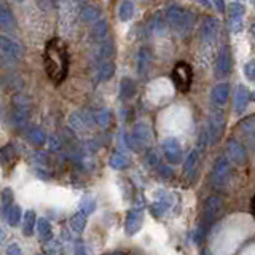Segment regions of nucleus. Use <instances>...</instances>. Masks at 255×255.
<instances>
[{
	"instance_id": "obj_8",
	"label": "nucleus",
	"mask_w": 255,
	"mask_h": 255,
	"mask_svg": "<svg viewBox=\"0 0 255 255\" xmlns=\"http://www.w3.org/2000/svg\"><path fill=\"white\" fill-rule=\"evenodd\" d=\"M161 148L164 152V156H166V160L169 164H179L182 160V145L181 142L174 137H168L163 140L161 144Z\"/></svg>"
},
{
	"instance_id": "obj_29",
	"label": "nucleus",
	"mask_w": 255,
	"mask_h": 255,
	"mask_svg": "<svg viewBox=\"0 0 255 255\" xmlns=\"http://www.w3.org/2000/svg\"><path fill=\"white\" fill-rule=\"evenodd\" d=\"M37 231H39V236L43 238V239H48L51 236V223L47 220V219H39L37 220Z\"/></svg>"
},
{
	"instance_id": "obj_30",
	"label": "nucleus",
	"mask_w": 255,
	"mask_h": 255,
	"mask_svg": "<svg viewBox=\"0 0 255 255\" xmlns=\"http://www.w3.org/2000/svg\"><path fill=\"white\" fill-rule=\"evenodd\" d=\"M115 75V65L114 63H102L101 69H99V80L107 81Z\"/></svg>"
},
{
	"instance_id": "obj_46",
	"label": "nucleus",
	"mask_w": 255,
	"mask_h": 255,
	"mask_svg": "<svg viewBox=\"0 0 255 255\" xmlns=\"http://www.w3.org/2000/svg\"><path fill=\"white\" fill-rule=\"evenodd\" d=\"M215 6L219 8L220 11H225V2H215Z\"/></svg>"
},
{
	"instance_id": "obj_23",
	"label": "nucleus",
	"mask_w": 255,
	"mask_h": 255,
	"mask_svg": "<svg viewBox=\"0 0 255 255\" xmlns=\"http://www.w3.org/2000/svg\"><path fill=\"white\" fill-rule=\"evenodd\" d=\"M107 21L106 19H99V21H96L94 24H93V29H91V35H93V39L96 40H102V39H106V35H107Z\"/></svg>"
},
{
	"instance_id": "obj_3",
	"label": "nucleus",
	"mask_w": 255,
	"mask_h": 255,
	"mask_svg": "<svg viewBox=\"0 0 255 255\" xmlns=\"http://www.w3.org/2000/svg\"><path fill=\"white\" fill-rule=\"evenodd\" d=\"M230 179H231L230 161L225 156H219L211 172V182L215 189H223V187L228 185Z\"/></svg>"
},
{
	"instance_id": "obj_15",
	"label": "nucleus",
	"mask_w": 255,
	"mask_h": 255,
	"mask_svg": "<svg viewBox=\"0 0 255 255\" xmlns=\"http://www.w3.org/2000/svg\"><path fill=\"white\" fill-rule=\"evenodd\" d=\"M252 101V94L246 86H239L236 89V96H235V112L236 114H243L246 107L249 106V102Z\"/></svg>"
},
{
	"instance_id": "obj_7",
	"label": "nucleus",
	"mask_w": 255,
	"mask_h": 255,
	"mask_svg": "<svg viewBox=\"0 0 255 255\" xmlns=\"http://www.w3.org/2000/svg\"><path fill=\"white\" fill-rule=\"evenodd\" d=\"M225 152H227V158L228 161H233L235 164H239V166H243L247 161V152H246V147L241 144V142H238L236 139H230L227 142V145H225Z\"/></svg>"
},
{
	"instance_id": "obj_21",
	"label": "nucleus",
	"mask_w": 255,
	"mask_h": 255,
	"mask_svg": "<svg viewBox=\"0 0 255 255\" xmlns=\"http://www.w3.org/2000/svg\"><path fill=\"white\" fill-rule=\"evenodd\" d=\"M85 225H86V215L78 211V212H75L72 215V219H70V228L75 231V233H83V230H85Z\"/></svg>"
},
{
	"instance_id": "obj_24",
	"label": "nucleus",
	"mask_w": 255,
	"mask_h": 255,
	"mask_svg": "<svg viewBox=\"0 0 255 255\" xmlns=\"http://www.w3.org/2000/svg\"><path fill=\"white\" fill-rule=\"evenodd\" d=\"M35 223H37V217L34 211H27L24 215V225H22V233L26 236H32L34 230H35Z\"/></svg>"
},
{
	"instance_id": "obj_14",
	"label": "nucleus",
	"mask_w": 255,
	"mask_h": 255,
	"mask_svg": "<svg viewBox=\"0 0 255 255\" xmlns=\"http://www.w3.org/2000/svg\"><path fill=\"white\" fill-rule=\"evenodd\" d=\"M69 123L75 131H86L89 126H93L94 118L91 115L88 117L85 114H80V112H73L69 118Z\"/></svg>"
},
{
	"instance_id": "obj_43",
	"label": "nucleus",
	"mask_w": 255,
	"mask_h": 255,
	"mask_svg": "<svg viewBox=\"0 0 255 255\" xmlns=\"http://www.w3.org/2000/svg\"><path fill=\"white\" fill-rule=\"evenodd\" d=\"M59 147H61V142H59L58 137H50V148L53 150V152H56V150H59Z\"/></svg>"
},
{
	"instance_id": "obj_25",
	"label": "nucleus",
	"mask_w": 255,
	"mask_h": 255,
	"mask_svg": "<svg viewBox=\"0 0 255 255\" xmlns=\"http://www.w3.org/2000/svg\"><path fill=\"white\" fill-rule=\"evenodd\" d=\"M136 93V85H134V81L131 78H123L122 80V85H120V94H122L123 99H129V97L134 96Z\"/></svg>"
},
{
	"instance_id": "obj_41",
	"label": "nucleus",
	"mask_w": 255,
	"mask_h": 255,
	"mask_svg": "<svg viewBox=\"0 0 255 255\" xmlns=\"http://www.w3.org/2000/svg\"><path fill=\"white\" fill-rule=\"evenodd\" d=\"M45 252H48V254H59V244L56 241H53V239H50V244L45 246Z\"/></svg>"
},
{
	"instance_id": "obj_26",
	"label": "nucleus",
	"mask_w": 255,
	"mask_h": 255,
	"mask_svg": "<svg viewBox=\"0 0 255 255\" xmlns=\"http://www.w3.org/2000/svg\"><path fill=\"white\" fill-rule=\"evenodd\" d=\"M13 201H14V196L10 189H5L2 191V209H0V215L6 217V214H8L10 207L13 206Z\"/></svg>"
},
{
	"instance_id": "obj_11",
	"label": "nucleus",
	"mask_w": 255,
	"mask_h": 255,
	"mask_svg": "<svg viewBox=\"0 0 255 255\" xmlns=\"http://www.w3.org/2000/svg\"><path fill=\"white\" fill-rule=\"evenodd\" d=\"M132 139L137 142L140 148H144L147 145H150V142L153 139V134H152V128H150L147 123H139L134 126V131H132Z\"/></svg>"
},
{
	"instance_id": "obj_36",
	"label": "nucleus",
	"mask_w": 255,
	"mask_h": 255,
	"mask_svg": "<svg viewBox=\"0 0 255 255\" xmlns=\"http://www.w3.org/2000/svg\"><path fill=\"white\" fill-rule=\"evenodd\" d=\"M93 118H94V123H97V125L102 126V128L109 126V123H110V114H109V110H99V112H96V114L93 115Z\"/></svg>"
},
{
	"instance_id": "obj_17",
	"label": "nucleus",
	"mask_w": 255,
	"mask_h": 255,
	"mask_svg": "<svg viewBox=\"0 0 255 255\" xmlns=\"http://www.w3.org/2000/svg\"><path fill=\"white\" fill-rule=\"evenodd\" d=\"M171 194H161V198L160 199H156L153 201V204H152V214L155 217H161L168 212V209L171 207Z\"/></svg>"
},
{
	"instance_id": "obj_28",
	"label": "nucleus",
	"mask_w": 255,
	"mask_h": 255,
	"mask_svg": "<svg viewBox=\"0 0 255 255\" xmlns=\"http://www.w3.org/2000/svg\"><path fill=\"white\" fill-rule=\"evenodd\" d=\"M198 163H199V155L196 152H191L189 156H187V161H185V166H184L185 174H193L194 169L198 168Z\"/></svg>"
},
{
	"instance_id": "obj_40",
	"label": "nucleus",
	"mask_w": 255,
	"mask_h": 255,
	"mask_svg": "<svg viewBox=\"0 0 255 255\" xmlns=\"http://www.w3.org/2000/svg\"><path fill=\"white\" fill-rule=\"evenodd\" d=\"M244 73H246V77L249 78L251 81H254V78H255V64H254V61L247 63L244 65Z\"/></svg>"
},
{
	"instance_id": "obj_27",
	"label": "nucleus",
	"mask_w": 255,
	"mask_h": 255,
	"mask_svg": "<svg viewBox=\"0 0 255 255\" xmlns=\"http://www.w3.org/2000/svg\"><path fill=\"white\" fill-rule=\"evenodd\" d=\"M134 14V3L132 2H122L118 6V16L122 21H129Z\"/></svg>"
},
{
	"instance_id": "obj_33",
	"label": "nucleus",
	"mask_w": 255,
	"mask_h": 255,
	"mask_svg": "<svg viewBox=\"0 0 255 255\" xmlns=\"http://www.w3.org/2000/svg\"><path fill=\"white\" fill-rule=\"evenodd\" d=\"M239 129H241V132L244 134V136H247L252 140L254 139V117L244 118L243 122L239 123Z\"/></svg>"
},
{
	"instance_id": "obj_4",
	"label": "nucleus",
	"mask_w": 255,
	"mask_h": 255,
	"mask_svg": "<svg viewBox=\"0 0 255 255\" xmlns=\"http://www.w3.org/2000/svg\"><path fill=\"white\" fill-rule=\"evenodd\" d=\"M172 80H174L176 88L179 91L187 93L191 86L193 81V69L187 63H177L176 67L172 69Z\"/></svg>"
},
{
	"instance_id": "obj_12",
	"label": "nucleus",
	"mask_w": 255,
	"mask_h": 255,
	"mask_svg": "<svg viewBox=\"0 0 255 255\" xmlns=\"http://www.w3.org/2000/svg\"><path fill=\"white\" fill-rule=\"evenodd\" d=\"M142 223H144V214H142V211H137V209H134V211L128 212L126 220H125V230H126V233L129 235V236L136 235L137 231L142 228Z\"/></svg>"
},
{
	"instance_id": "obj_5",
	"label": "nucleus",
	"mask_w": 255,
	"mask_h": 255,
	"mask_svg": "<svg viewBox=\"0 0 255 255\" xmlns=\"http://www.w3.org/2000/svg\"><path fill=\"white\" fill-rule=\"evenodd\" d=\"M225 131V115L222 110H214L209 117V126H207V137L211 139V144H217Z\"/></svg>"
},
{
	"instance_id": "obj_9",
	"label": "nucleus",
	"mask_w": 255,
	"mask_h": 255,
	"mask_svg": "<svg viewBox=\"0 0 255 255\" xmlns=\"http://www.w3.org/2000/svg\"><path fill=\"white\" fill-rule=\"evenodd\" d=\"M231 65H233V58H231V51L228 47H223L219 55H217L215 61V73L217 77H227L231 72Z\"/></svg>"
},
{
	"instance_id": "obj_19",
	"label": "nucleus",
	"mask_w": 255,
	"mask_h": 255,
	"mask_svg": "<svg viewBox=\"0 0 255 255\" xmlns=\"http://www.w3.org/2000/svg\"><path fill=\"white\" fill-rule=\"evenodd\" d=\"M27 140L31 142L32 145L40 147V145L45 144V142H47V134H45V131L42 129V128L32 126V128H29V129H27Z\"/></svg>"
},
{
	"instance_id": "obj_16",
	"label": "nucleus",
	"mask_w": 255,
	"mask_h": 255,
	"mask_svg": "<svg viewBox=\"0 0 255 255\" xmlns=\"http://www.w3.org/2000/svg\"><path fill=\"white\" fill-rule=\"evenodd\" d=\"M228 94H230V86L228 83H220L217 85L212 93H211V99L214 104H217V106H225L228 101Z\"/></svg>"
},
{
	"instance_id": "obj_6",
	"label": "nucleus",
	"mask_w": 255,
	"mask_h": 255,
	"mask_svg": "<svg viewBox=\"0 0 255 255\" xmlns=\"http://www.w3.org/2000/svg\"><path fill=\"white\" fill-rule=\"evenodd\" d=\"M223 214V199L219 196H209L204 201V223L212 225Z\"/></svg>"
},
{
	"instance_id": "obj_13",
	"label": "nucleus",
	"mask_w": 255,
	"mask_h": 255,
	"mask_svg": "<svg viewBox=\"0 0 255 255\" xmlns=\"http://www.w3.org/2000/svg\"><path fill=\"white\" fill-rule=\"evenodd\" d=\"M0 55H3L10 59H18L22 55V48L16 42L8 39V37L0 35Z\"/></svg>"
},
{
	"instance_id": "obj_44",
	"label": "nucleus",
	"mask_w": 255,
	"mask_h": 255,
	"mask_svg": "<svg viewBox=\"0 0 255 255\" xmlns=\"http://www.w3.org/2000/svg\"><path fill=\"white\" fill-rule=\"evenodd\" d=\"M160 172H161V174H163L164 177H166V179L172 177V171L168 169V166H160Z\"/></svg>"
},
{
	"instance_id": "obj_38",
	"label": "nucleus",
	"mask_w": 255,
	"mask_h": 255,
	"mask_svg": "<svg viewBox=\"0 0 255 255\" xmlns=\"http://www.w3.org/2000/svg\"><path fill=\"white\" fill-rule=\"evenodd\" d=\"M96 209V201L93 199V198H89V196H86V198H83L81 199V204H80V211L83 212L86 217H88V214H91L93 211Z\"/></svg>"
},
{
	"instance_id": "obj_32",
	"label": "nucleus",
	"mask_w": 255,
	"mask_h": 255,
	"mask_svg": "<svg viewBox=\"0 0 255 255\" xmlns=\"http://www.w3.org/2000/svg\"><path fill=\"white\" fill-rule=\"evenodd\" d=\"M97 18H99V10L93 5H88L81 10V19L85 22H94Z\"/></svg>"
},
{
	"instance_id": "obj_10",
	"label": "nucleus",
	"mask_w": 255,
	"mask_h": 255,
	"mask_svg": "<svg viewBox=\"0 0 255 255\" xmlns=\"http://www.w3.org/2000/svg\"><path fill=\"white\" fill-rule=\"evenodd\" d=\"M219 27L220 22L215 16H207L204 18L201 24V39L204 42H214L215 37L219 35Z\"/></svg>"
},
{
	"instance_id": "obj_18",
	"label": "nucleus",
	"mask_w": 255,
	"mask_h": 255,
	"mask_svg": "<svg viewBox=\"0 0 255 255\" xmlns=\"http://www.w3.org/2000/svg\"><path fill=\"white\" fill-rule=\"evenodd\" d=\"M14 26H16V19H14L11 10L6 5L0 3V27L10 31V29H14Z\"/></svg>"
},
{
	"instance_id": "obj_22",
	"label": "nucleus",
	"mask_w": 255,
	"mask_h": 255,
	"mask_svg": "<svg viewBox=\"0 0 255 255\" xmlns=\"http://www.w3.org/2000/svg\"><path fill=\"white\" fill-rule=\"evenodd\" d=\"M109 164L114 169H117V171H123V169H126L128 166H129V160H128L123 153L117 152V153H114V155L110 156Z\"/></svg>"
},
{
	"instance_id": "obj_20",
	"label": "nucleus",
	"mask_w": 255,
	"mask_h": 255,
	"mask_svg": "<svg viewBox=\"0 0 255 255\" xmlns=\"http://www.w3.org/2000/svg\"><path fill=\"white\" fill-rule=\"evenodd\" d=\"M152 53H150V50L148 48H140L139 51V58H137V63H139V73L140 75H145L150 69V65H152Z\"/></svg>"
},
{
	"instance_id": "obj_37",
	"label": "nucleus",
	"mask_w": 255,
	"mask_h": 255,
	"mask_svg": "<svg viewBox=\"0 0 255 255\" xmlns=\"http://www.w3.org/2000/svg\"><path fill=\"white\" fill-rule=\"evenodd\" d=\"M244 5L239 2H233L230 5V11H228V18H244Z\"/></svg>"
},
{
	"instance_id": "obj_31",
	"label": "nucleus",
	"mask_w": 255,
	"mask_h": 255,
	"mask_svg": "<svg viewBox=\"0 0 255 255\" xmlns=\"http://www.w3.org/2000/svg\"><path fill=\"white\" fill-rule=\"evenodd\" d=\"M13 158H14L13 145H5L3 148H0V163H2L3 166H8V164H11Z\"/></svg>"
},
{
	"instance_id": "obj_45",
	"label": "nucleus",
	"mask_w": 255,
	"mask_h": 255,
	"mask_svg": "<svg viewBox=\"0 0 255 255\" xmlns=\"http://www.w3.org/2000/svg\"><path fill=\"white\" fill-rule=\"evenodd\" d=\"M75 255H88L86 247H85L83 244H78V246H77V251H75Z\"/></svg>"
},
{
	"instance_id": "obj_34",
	"label": "nucleus",
	"mask_w": 255,
	"mask_h": 255,
	"mask_svg": "<svg viewBox=\"0 0 255 255\" xmlns=\"http://www.w3.org/2000/svg\"><path fill=\"white\" fill-rule=\"evenodd\" d=\"M21 207L18 206V204H13L11 207H10V211H8V214H6V220H8V223L11 225V227H16V225L19 223V220H21Z\"/></svg>"
},
{
	"instance_id": "obj_2",
	"label": "nucleus",
	"mask_w": 255,
	"mask_h": 255,
	"mask_svg": "<svg viewBox=\"0 0 255 255\" xmlns=\"http://www.w3.org/2000/svg\"><path fill=\"white\" fill-rule=\"evenodd\" d=\"M166 22L172 29H176L177 32L185 34V32H189L193 26L194 14L181 8V6H177V5H171L166 8Z\"/></svg>"
},
{
	"instance_id": "obj_1",
	"label": "nucleus",
	"mask_w": 255,
	"mask_h": 255,
	"mask_svg": "<svg viewBox=\"0 0 255 255\" xmlns=\"http://www.w3.org/2000/svg\"><path fill=\"white\" fill-rule=\"evenodd\" d=\"M43 65L50 80L55 85H61L69 72V55L61 39H53L47 43L43 51Z\"/></svg>"
},
{
	"instance_id": "obj_39",
	"label": "nucleus",
	"mask_w": 255,
	"mask_h": 255,
	"mask_svg": "<svg viewBox=\"0 0 255 255\" xmlns=\"http://www.w3.org/2000/svg\"><path fill=\"white\" fill-rule=\"evenodd\" d=\"M243 22H244L243 18H228V29L233 34H236L243 29Z\"/></svg>"
},
{
	"instance_id": "obj_42",
	"label": "nucleus",
	"mask_w": 255,
	"mask_h": 255,
	"mask_svg": "<svg viewBox=\"0 0 255 255\" xmlns=\"http://www.w3.org/2000/svg\"><path fill=\"white\" fill-rule=\"evenodd\" d=\"M6 255H22V251L18 244H10L8 249H6Z\"/></svg>"
},
{
	"instance_id": "obj_35",
	"label": "nucleus",
	"mask_w": 255,
	"mask_h": 255,
	"mask_svg": "<svg viewBox=\"0 0 255 255\" xmlns=\"http://www.w3.org/2000/svg\"><path fill=\"white\" fill-rule=\"evenodd\" d=\"M112 55H114V43L110 40H106L99 48H97V58L106 59V58H110Z\"/></svg>"
}]
</instances>
